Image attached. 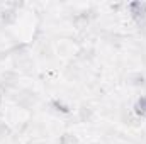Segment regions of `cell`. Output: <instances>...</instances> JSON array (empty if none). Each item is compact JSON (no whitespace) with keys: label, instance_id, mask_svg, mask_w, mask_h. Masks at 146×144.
Returning a JSON list of instances; mask_svg holds the SVG:
<instances>
[{"label":"cell","instance_id":"cell-1","mask_svg":"<svg viewBox=\"0 0 146 144\" xmlns=\"http://www.w3.org/2000/svg\"><path fill=\"white\" fill-rule=\"evenodd\" d=\"M133 112H134V115L139 117L141 120L146 119V95H141V97L136 100V104H134V107H133Z\"/></svg>","mask_w":146,"mask_h":144}]
</instances>
